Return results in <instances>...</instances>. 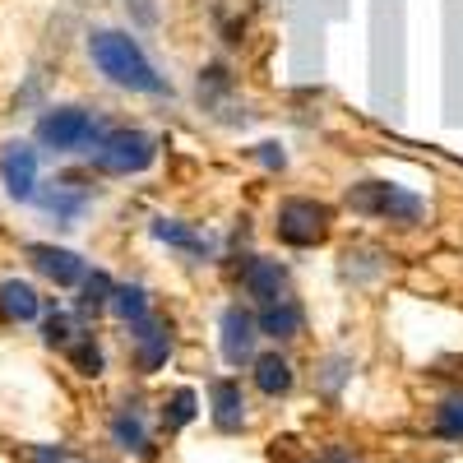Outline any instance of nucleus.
<instances>
[{"label": "nucleus", "instance_id": "f257e3e1", "mask_svg": "<svg viewBox=\"0 0 463 463\" xmlns=\"http://www.w3.org/2000/svg\"><path fill=\"white\" fill-rule=\"evenodd\" d=\"M89 61L102 70V80L116 84V89L153 93V98L172 93L167 80L158 74V65H153L148 52L139 47V37H130V33H121V28H93V33H89Z\"/></svg>", "mask_w": 463, "mask_h": 463}, {"label": "nucleus", "instance_id": "f03ea898", "mask_svg": "<svg viewBox=\"0 0 463 463\" xmlns=\"http://www.w3.org/2000/svg\"><path fill=\"white\" fill-rule=\"evenodd\" d=\"M343 204L357 218L390 222V227H417L427 218V200H421L417 190L399 185V181H357V185H347Z\"/></svg>", "mask_w": 463, "mask_h": 463}, {"label": "nucleus", "instance_id": "7ed1b4c3", "mask_svg": "<svg viewBox=\"0 0 463 463\" xmlns=\"http://www.w3.org/2000/svg\"><path fill=\"white\" fill-rule=\"evenodd\" d=\"M102 135V116L89 107H47L37 116V144L52 153H93Z\"/></svg>", "mask_w": 463, "mask_h": 463}, {"label": "nucleus", "instance_id": "20e7f679", "mask_svg": "<svg viewBox=\"0 0 463 463\" xmlns=\"http://www.w3.org/2000/svg\"><path fill=\"white\" fill-rule=\"evenodd\" d=\"M334 232V209L325 200H311V195H288L279 209H274V237L292 250H311V246H325Z\"/></svg>", "mask_w": 463, "mask_h": 463}, {"label": "nucleus", "instance_id": "39448f33", "mask_svg": "<svg viewBox=\"0 0 463 463\" xmlns=\"http://www.w3.org/2000/svg\"><path fill=\"white\" fill-rule=\"evenodd\" d=\"M153 158H158V139L148 130H135V126L107 130L93 148V167L102 176H139L153 167Z\"/></svg>", "mask_w": 463, "mask_h": 463}, {"label": "nucleus", "instance_id": "423d86ee", "mask_svg": "<svg viewBox=\"0 0 463 463\" xmlns=\"http://www.w3.org/2000/svg\"><path fill=\"white\" fill-rule=\"evenodd\" d=\"M33 204L43 209L47 218H56L61 227H74L89 213V204H93V185L84 176H52V181L37 185Z\"/></svg>", "mask_w": 463, "mask_h": 463}, {"label": "nucleus", "instance_id": "0eeeda50", "mask_svg": "<svg viewBox=\"0 0 463 463\" xmlns=\"http://www.w3.org/2000/svg\"><path fill=\"white\" fill-rule=\"evenodd\" d=\"M172 347H176V334H172V320L163 316H144L130 325V357H135V371L139 375H158L167 362H172Z\"/></svg>", "mask_w": 463, "mask_h": 463}, {"label": "nucleus", "instance_id": "6e6552de", "mask_svg": "<svg viewBox=\"0 0 463 463\" xmlns=\"http://www.w3.org/2000/svg\"><path fill=\"white\" fill-rule=\"evenodd\" d=\"M218 347H222V362L227 366H250L255 362V343H260V325L255 311H246L241 301H232L227 311L218 316Z\"/></svg>", "mask_w": 463, "mask_h": 463}, {"label": "nucleus", "instance_id": "1a4fd4ad", "mask_svg": "<svg viewBox=\"0 0 463 463\" xmlns=\"http://www.w3.org/2000/svg\"><path fill=\"white\" fill-rule=\"evenodd\" d=\"M107 436L121 454H135V458H158V445H153V431H148V412L139 403H121L107 421Z\"/></svg>", "mask_w": 463, "mask_h": 463}, {"label": "nucleus", "instance_id": "9d476101", "mask_svg": "<svg viewBox=\"0 0 463 463\" xmlns=\"http://www.w3.org/2000/svg\"><path fill=\"white\" fill-rule=\"evenodd\" d=\"M237 283H241V292H246L255 306H269V301L288 297V269H283L279 260L246 255V260H241V269H237Z\"/></svg>", "mask_w": 463, "mask_h": 463}, {"label": "nucleus", "instance_id": "9b49d317", "mask_svg": "<svg viewBox=\"0 0 463 463\" xmlns=\"http://www.w3.org/2000/svg\"><path fill=\"white\" fill-rule=\"evenodd\" d=\"M209 417H213V427H218L222 436L246 431L250 412H246V390H241L237 375H218V380L209 384Z\"/></svg>", "mask_w": 463, "mask_h": 463}, {"label": "nucleus", "instance_id": "f8f14e48", "mask_svg": "<svg viewBox=\"0 0 463 463\" xmlns=\"http://www.w3.org/2000/svg\"><path fill=\"white\" fill-rule=\"evenodd\" d=\"M0 181H5V190H10V200H33L37 195V148H28V144H19V139H10L5 148H0Z\"/></svg>", "mask_w": 463, "mask_h": 463}, {"label": "nucleus", "instance_id": "ddd939ff", "mask_svg": "<svg viewBox=\"0 0 463 463\" xmlns=\"http://www.w3.org/2000/svg\"><path fill=\"white\" fill-rule=\"evenodd\" d=\"M24 255H28V264L37 269V274H43V279H52L56 288H74V283H84V274H89V269H84V260L74 255V250H65V246L33 241Z\"/></svg>", "mask_w": 463, "mask_h": 463}, {"label": "nucleus", "instance_id": "4468645a", "mask_svg": "<svg viewBox=\"0 0 463 463\" xmlns=\"http://www.w3.org/2000/svg\"><path fill=\"white\" fill-rule=\"evenodd\" d=\"M255 325H260V338H274V343H292L306 334V306L288 292L279 301H269L255 311Z\"/></svg>", "mask_w": 463, "mask_h": 463}, {"label": "nucleus", "instance_id": "2eb2a0df", "mask_svg": "<svg viewBox=\"0 0 463 463\" xmlns=\"http://www.w3.org/2000/svg\"><path fill=\"white\" fill-rule=\"evenodd\" d=\"M250 380H255V390L264 394V399H283V394H292V384H297V371H292V362H288V353H260L255 362H250Z\"/></svg>", "mask_w": 463, "mask_h": 463}, {"label": "nucleus", "instance_id": "dca6fc26", "mask_svg": "<svg viewBox=\"0 0 463 463\" xmlns=\"http://www.w3.org/2000/svg\"><path fill=\"white\" fill-rule=\"evenodd\" d=\"M37 316H43V297H37L33 283H24V279H5V283H0V320H5V325H28Z\"/></svg>", "mask_w": 463, "mask_h": 463}, {"label": "nucleus", "instance_id": "f3484780", "mask_svg": "<svg viewBox=\"0 0 463 463\" xmlns=\"http://www.w3.org/2000/svg\"><path fill=\"white\" fill-rule=\"evenodd\" d=\"M153 237H158L163 246H172V250H185L190 260H209L213 255L204 232H195V227L181 222V218H153Z\"/></svg>", "mask_w": 463, "mask_h": 463}, {"label": "nucleus", "instance_id": "a211bd4d", "mask_svg": "<svg viewBox=\"0 0 463 463\" xmlns=\"http://www.w3.org/2000/svg\"><path fill=\"white\" fill-rule=\"evenodd\" d=\"M163 427L167 431H181V427H190V421L200 417V394L190 390V384H181V390H172L167 399H163Z\"/></svg>", "mask_w": 463, "mask_h": 463}, {"label": "nucleus", "instance_id": "6ab92c4d", "mask_svg": "<svg viewBox=\"0 0 463 463\" xmlns=\"http://www.w3.org/2000/svg\"><path fill=\"white\" fill-rule=\"evenodd\" d=\"M431 431H436L440 440H449V445H463V390H454V394H445V399L436 403Z\"/></svg>", "mask_w": 463, "mask_h": 463}, {"label": "nucleus", "instance_id": "aec40b11", "mask_svg": "<svg viewBox=\"0 0 463 463\" xmlns=\"http://www.w3.org/2000/svg\"><path fill=\"white\" fill-rule=\"evenodd\" d=\"M111 311L121 316L126 325H135V320H144L153 306H148V288H139V283H116V292H111Z\"/></svg>", "mask_w": 463, "mask_h": 463}, {"label": "nucleus", "instance_id": "412c9836", "mask_svg": "<svg viewBox=\"0 0 463 463\" xmlns=\"http://www.w3.org/2000/svg\"><path fill=\"white\" fill-rule=\"evenodd\" d=\"M84 297H80V316H98V311H111V292L116 283L102 274V269H93V274H84Z\"/></svg>", "mask_w": 463, "mask_h": 463}, {"label": "nucleus", "instance_id": "4be33fe9", "mask_svg": "<svg viewBox=\"0 0 463 463\" xmlns=\"http://www.w3.org/2000/svg\"><path fill=\"white\" fill-rule=\"evenodd\" d=\"M65 353H70V366L80 371V375H102V366H107V362H102V347H98L93 334H74Z\"/></svg>", "mask_w": 463, "mask_h": 463}, {"label": "nucleus", "instance_id": "5701e85b", "mask_svg": "<svg viewBox=\"0 0 463 463\" xmlns=\"http://www.w3.org/2000/svg\"><path fill=\"white\" fill-rule=\"evenodd\" d=\"M70 338H74L70 316H65V311H47V320H43V343H47V347H70Z\"/></svg>", "mask_w": 463, "mask_h": 463}, {"label": "nucleus", "instance_id": "b1692460", "mask_svg": "<svg viewBox=\"0 0 463 463\" xmlns=\"http://www.w3.org/2000/svg\"><path fill=\"white\" fill-rule=\"evenodd\" d=\"M255 163H260L264 172H283V167H288V153H283V144L269 139V144H260V148H255Z\"/></svg>", "mask_w": 463, "mask_h": 463}, {"label": "nucleus", "instance_id": "393cba45", "mask_svg": "<svg viewBox=\"0 0 463 463\" xmlns=\"http://www.w3.org/2000/svg\"><path fill=\"white\" fill-rule=\"evenodd\" d=\"M347 366H353L347 357H329V362H325V375H320V384H325L329 394H338V384L347 380Z\"/></svg>", "mask_w": 463, "mask_h": 463}, {"label": "nucleus", "instance_id": "a878e982", "mask_svg": "<svg viewBox=\"0 0 463 463\" xmlns=\"http://www.w3.org/2000/svg\"><path fill=\"white\" fill-rule=\"evenodd\" d=\"M33 463H70V454L56 449V445H37V449H33Z\"/></svg>", "mask_w": 463, "mask_h": 463}, {"label": "nucleus", "instance_id": "bb28decb", "mask_svg": "<svg viewBox=\"0 0 463 463\" xmlns=\"http://www.w3.org/2000/svg\"><path fill=\"white\" fill-rule=\"evenodd\" d=\"M329 463H362V458H357V454H343V449H334V454H329Z\"/></svg>", "mask_w": 463, "mask_h": 463}, {"label": "nucleus", "instance_id": "cd10ccee", "mask_svg": "<svg viewBox=\"0 0 463 463\" xmlns=\"http://www.w3.org/2000/svg\"><path fill=\"white\" fill-rule=\"evenodd\" d=\"M292 463H329V458H292Z\"/></svg>", "mask_w": 463, "mask_h": 463}]
</instances>
